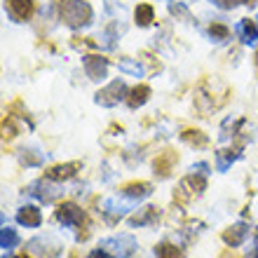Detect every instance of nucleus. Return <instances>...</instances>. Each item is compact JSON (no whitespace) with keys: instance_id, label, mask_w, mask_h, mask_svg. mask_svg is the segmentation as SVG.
<instances>
[{"instance_id":"3","label":"nucleus","mask_w":258,"mask_h":258,"mask_svg":"<svg viewBox=\"0 0 258 258\" xmlns=\"http://www.w3.org/2000/svg\"><path fill=\"white\" fill-rule=\"evenodd\" d=\"M204 188H207V176L190 171L185 178H181V183H178L176 192H174V200H178V202H190V200L202 195Z\"/></svg>"},{"instance_id":"7","label":"nucleus","mask_w":258,"mask_h":258,"mask_svg":"<svg viewBox=\"0 0 258 258\" xmlns=\"http://www.w3.org/2000/svg\"><path fill=\"white\" fill-rule=\"evenodd\" d=\"M134 200H129V202H122L120 197H106L101 202V214H106L108 221H117V218H122L129 214V209L134 207Z\"/></svg>"},{"instance_id":"30","label":"nucleus","mask_w":258,"mask_h":258,"mask_svg":"<svg viewBox=\"0 0 258 258\" xmlns=\"http://www.w3.org/2000/svg\"><path fill=\"white\" fill-rule=\"evenodd\" d=\"M87 258H115L113 253H108L106 249H96V251H92Z\"/></svg>"},{"instance_id":"5","label":"nucleus","mask_w":258,"mask_h":258,"mask_svg":"<svg viewBox=\"0 0 258 258\" xmlns=\"http://www.w3.org/2000/svg\"><path fill=\"white\" fill-rule=\"evenodd\" d=\"M28 195H33L35 200L40 202H56L59 197L63 195V188L59 185V181H52V178H38L28 185Z\"/></svg>"},{"instance_id":"21","label":"nucleus","mask_w":258,"mask_h":258,"mask_svg":"<svg viewBox=\"0 0 258 258\" xmlns=\"http://www.w3.org/2000/svg\"><path fill=\"white\" fill-rule=\"evenodd\" d=\"M237 157H239L237 150H218L216 153V169L218 171H228V167H230Z\"/></svg>"},{"instance_id":"19","label":"nucleus","mask_w":258,"mask_h":258,"mask_svg":"<svg viewBox=\"0 0 258 258\" xmlns=\"http://www.w3.org/2000/svg\"><path fill=\"white\" fill-rule=\"evenodd\" d=\"M134 19H136V24H139V26H150V24L155 21V10H153V5H148V3L136 5Z\"/></svg>"},{"instance_id":"18","label":"nucleus","mask_w":258,"mask_h":258,"mask_svg":"<svg viewBox=\"0 0 258 258\" xmlns=\"http://www.w3.org/2000/svg\"><path fill=\"white\" fill-rule=\"evenodd\" d=\"M148 99H150V87H148V85H139V87H134L127 94L129 108H141V106L148 101Z\"/></svg>"},{"instance_id":"8","label":"nucleus","mask_w":258,"mask_h":258,"mask_svg":"<svg viewBox=\"0 0 258 258\" xmlns=\"http://www.w3.org/2000/svg\"><path fill=\"white\" fill-rule=\"evenodd\" d=\"M56 221L63 223L66 228H78V225L85 221V211L75 202H63L61 207L56 209Z\"/></svg>"},{"instance_id":"34","label":"nucleus","mask_w":258,"mask_h":258,"mask_svg":"<svg viewBox=\"0 0 258 258\" xmlns=\"http://www.w3.org/2000/svg\"><path fill=\"white\" fill-rule=\"evenodd\" d=\"M223 258H230V256H228V253H225V256H223Z\"/></svg>"},{"instance_id":"16","label":"nucleus","mask_w":258,"mask_h":258,"mask_svg":"<svg viewBox=\"0 0 258 258\" xmlns=\"http://www.w3.org/2000/svg\"><path fill=\"white\" fill-rule=\"evenodd\" d=\"M80 169V162H68V164H54L52 169L47 171V178L52 181H68V178H73Z\"/></svg>"},{"instance_id":"35","label":"nucleus","mask_w":258,"mask_h":258,"mask_svg":"<svg viewBox=\"0 0 258 258\" xmlns=\"http://www.w3.org/2000/svg\"><path fill=\"white\" fill-rule=\"evenodd\" d=\"M256 24H258V14H256Z\"/></svg>"},{"instance_id":"37","label":"nucleus","mask_w":258,"mask_h":258,"mask_svg":"<svg viewBox=\"0 0 258 258\" xmlns=\"http://www.w3.org/2000/svg\"><path fill=\"white\" fill-rule=\"evenodd\" d=\"M167 3H171V0H167Z\"/></svg>"},{"instance_id":"25","label":"nucleus","mask_w":258,"mask_h":258,"mask_svg":"<svg viewBox=\"0 0 258 258\" xmlns=\"http://www.w3.org/2000/svg\"><path fill=\"white\" fill-rule=\"evenodd\" d=\"M117 68H120L122 73H127V75H134V78H141L143 75L141 63H136L134 59H120V61H117Z\"/></svg>"},{"instance_id":"15","label":"nucleus","mask_w":258,"mask_h":258,"mask_svg":"<svg viewBox=\"0 0 258 258\" xmlns=\"http://www.w3.org/2000/svg\"><path fill=\"white\" fill-rule=\"evenodd\" d=\"M176 153L174 150H162L160 155L155 157V162H153V169H155V174H160V176H169L171 167L176 164Z\"/></svg>"},{"instance_id":"22","label":"nucleus","mask_w":258,"mask_h":258,"mask_svg":"<svg viewBox=\"0 0 258 258\" xmlns=\"http://www.w3.org/2000/svg\"><path fill=\"white\" fill-rule=\"evenodd\" d=\"M181 139H183L185 143H190V146H197V148H204V146L209 143V139H207L200 129H185L183 134H181Z\"/></svg>"},{"instance_id":"28","label":"nucleus","mask_w":258,"mask_h":258,"mask_svg":"<svg viewBox=\"0 0 258 258\" xmlns=\"http://www.w3.org/2000/svg\"><path fill=\"white\" fill-rule=\"evenodd\" d=\"M216 7H221V10H232V7H237L242 0H211Z\"/></svg>"},{"instance_id":"27","label":"nucleus","mask_w":258,"mask_h":258,"mask_svg":"<svg viewBox=\"0 0 258 258\" xmlns=\"http://www.w3.org/2000/svg\"><path fill=\"white\" fill-rule=\"evenodd\" d=\"M101 42L103 45H106V47H115V26H110L108 31H106V33L101 35Z\"/></svg>"},{"instance_id":"33","label":"nucleus","mask_w":258,"mask_h":258,"mask_svg":"<svg viewBox=\"0 0 258 258\" xmlns=\"http://www.w3.org/2000/svg\"><path fill=\"white\" fill-rule=\"evenodd\" d=\"M7 258V256H5ZM12 258H26V256H12Z\"/></svg>"},{"instance_id":"32","label":"nucleus","mask_w":258,"mask_h":258,"mask_svg":"<svg viewBox=\"0 0 258 258\" xmlns=\"http://www.w3.org/2000/svg\"><path fill=\"white\" fill-rule=\"evenodd\" d=\"M251 258H258V232H256V246H253V251H251Z\"/></svg>"},{"instance_id":"9","label":"nucleus","mask_w":258,"mask_h":258,"mask_svg":"<svg viewBox=\"0 0 258 258\" xmlns=\"http://www.w3.org/2000/svg\"><path fill=\"white\" fill-rule=\"evenodd\" d=\"M82 66H85V73H87L89 80H103L108 75V59H103L99 54H87L82 59Z\"/></svg>"},{"instance_id":"13","label":"nucleus","mask_w":258,"mask_h":258,"mask_svg":"<svg viewBox=\"0 0 258 258\" xmlns=\"http://www.w3.org/2000/svg\"><path fill=\"white\" fill-rule=\"evenodd\" d=\"M153 195V185L146 183V181H139V183H127L122 188V197L124 200H134V202H141L146 197Z\"/></svg>"},{"instance_id":"23","label":"nucleus","mask_w":258,"mask_h":258,"mask_svg":"<svg viewBox=\"0 0 258 258\" xmlns=\"http://www.w3.org/2000/svg\"><path fill=\"white\" fill-rule=\"evenodd\" d=\"M19 244V235H17V230H12V228H3L0 230V246L5 249V251H10V249H14V246Z\"/></svg>"},{"instance_id":"26","label":"nucleus","mask_w":258,"mask_h":258,"mask_svg":"<svg viewBox=\"0 0 258 258\" xmlns=\"http://www.w3.org/2000/svg\"><path fill=\"white\" fill-rule=\"evenodd\" d=\"M155 256L157 258H181V251H178L176 246L167 244V242H162V244L155 246Z\"/></svg>"},{"instance_id":"4","label":"nucleus","mask_w":258,"mask_h":258,"mask_svg":"<svg viewBox=\"0 0 258 258\" xmlns=\"http://www.w3.org/2000/svg\"><path fill=\"white\" fill-rule=\"evenodd\" d=\"M101 249H106L108 253H113L115 258H129L136 251V239L127 232L122 235H113V237H103L101 239Z\"/></svg>"},{"instance_id":"24","label":"nucleus","mask_w":258,"mask_h":258,"mask_svg":"<svg viewBox=\"0 0 258 258\" xmlns=\"http://www.w3.org/2000/svg\"><path fill=\"white\" fill-rule=\"evenodd\" d=\"M209 35H211V40H216V42H223L230 38V28L225 26V24H221V21H214L209 26Z\"/></svg>"},{"instance_id":"10","label":"nucleus","mask_w":258,"mask_h":258,"mask_svg":"<svg viewBox=\"0 0 258 258\" xmlns=\"http://www.w3.org/2000/svg\"><path fill=\"white\" fill-rule=\"evenodd\" d=\"M5 7L14 21H26L33 14V0H5Z\"/></svg>"},{"instance_id":"1","label":"nucleus","mask_w":258,"mask_h":258,"mask_svg":"<svg viewBox=\"0 0 258 258\" xmlns=\"http://www.w3.org/2000/svg\"><path fill=\"white\" fill-rule=\"evenodd\" d=\"M59 19L68 28H82L92 21V7L85 0H59Z\"/></svg>"},{"instance_id":"17","label":"nucleus","mask_w":258,"mask_h":258,"mask_svg":"<svg viewBox=\"0 0 258 258\" xmlns=\"http://www.w3.org/2000/svg\"><path fill=\"white\" fill-rule=\"evenodd\" d=\"M155 221H157V207H143V209H139L136 216L129 218V225L132 228H143V225H150Z\"/></svg>"},{"instance_id":"14","label":"nucleus","mask_w":258,"mask_h":258,"mask_svg":"<svg viewBox=\"0 0 258 258\" xmlns=\"http://www.w3.org/2000/svg\"><path fill=\"white\" fill-rule=\"evenodd\" d=\"M17 221L24 228H40L42 223V214L38 207H21L19 214H17Z\"/></svg>"},{"instance_id":"20","label":"nucleus","mask_w":258,"mask_h":258,"mask_svg":"<svg viewBox=\"0 0 258 258\" xmlns=\"http://www.w3.org/2000/svg\"><path fill=\"white\" fill-rule=\"evenodd\" d=\"M19 160H21V164H26V167H38V164H42V160H45V153H40L38 148H21Z\"/></svg>"},{"instance_id":"31","label":"nucleus","mask_w":258,"mask_h":258,"mask_svg":"<svg viewBox=\"0 0 258 258\" xmlns=\"http://www.w3.org/2000/svg\"><path fill=\"white\" fill-rule=\"evenodd\" d=\"M3 132H5V139H14V127L12 124L3 122Z\"/></svg>"},{"instance_id":"2","label":"nucleus","mask_w":258,"mask_h":258,"mask_svg":"<svg viewBox=\"0 0 258 258\" xmlns=\"http://www.w3.org/2000/svg\"><path fill=\"white\" fill-rule=\"evenodd\" d=\"M26 249L35 258H59L63 251V242L56 235H52V232H45V235H38V237L28 239Z\"/></svg>"},{"instance_id":"11","label":"nucleus","mask_w":258,"mask_h":258,"mask_svg":"<svg viewBox=\"0 0 258 258\" xmlns=\"http://www.w3.org/2000/svg\"><path fill=\"white\" fill-rule=\"evenodd\" d=\"M246 237H249V225L246 223H235V225H230L228 230H223V242L228 246L244 244Z\"/></svg>"},{"instance_id":"29","label":"nucleus","mask_w":258,"mask_h":258,"mask_svg":"<svg viewBox=\"0 0 258 258\" xmlns=\"http://www.w3.org/2000/svg\"><path fill=\"white\" fill-rule=\"evenodd\" d=\"M190 171H195V174H204V176H207V174H209V164H207V162L192 164V167H190Z\"/></svg>"},{"instance_id":"36","label":"nucleus","mask_w":258,"mask_h":258,"mask_svg":"<svg viewBox=\"0 0 258 258\" xmlns=\"http://www.w3.org/2000/svg\"><path fill=\"white\" fill-rule=\"evenodd\" d=\"M256 63H258V54H256Z\"/></svg>"},{"instance_id":"12","label":"nucleus","mask_w":258,"mask_h":258,"mask_svg":"<svg viewBox=\"0 0 258 258\" xmlns=\"http://www.w3.org/2000/svg\"><path fill=\"white\" fill-rule=\"evenodd\" d=\"M235 33L239 35V40L244 42V45H258V24L249 19H242L237 21V26H235Z\"/></svg>"},{"instance_id":"6","label":"nucleus","mask_w":258,"mask_h":258,"mask_svg":"<svg viewBox=\"0 0 258 258\" xmlns=\"http://www.w3.org/2000/svg\"><path fill=\"white\" fill-rule=\"evenodd\" d=\"M124 99H127V85H124V80H113L108 87L99 89L94 96V101L99 106H103V108H113V106H117Z\"/></svg>"}]
</instances>
